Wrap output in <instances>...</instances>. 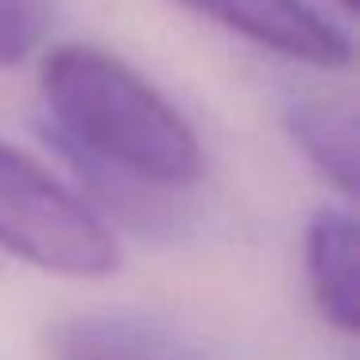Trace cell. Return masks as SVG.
I'll return each instance as SVG.
<instances>
[{
  "label": "cell",
  "mask_w": 360,
  "mask_h": 360,
  "mask_svg": "<svg viewBox=\"0 0 360 360\" xmlns=\"http://www.w3.org/2000/svg\"><path fill=\"white\" fill-rule=\"evenodd\" d=\"M39 94L55 136L89 167L140 186H190L202 174V143L190 120L109 51H51Z\"/></svg>",
  "instance_id": "cell-1"
},
{
  "label": "cell",
  "mask_w": 360,
  "mask_h": 360,
  "mask_svg": "<svg viewBox=\"0 0 360 360\" xmlns=\"http://www.w3.org/2000/svg\"><path fill=\"white\" fill-rule=\"evenodd\" d=\"M0 248L66 279H105L120 267L112 229L35 159L0 140Z\"/></svg>",
  "instance_id": "cell-2"
},
{
  "label": "cell",
  "mask_w": 360,
  "mask_h": 360,
  "mask_svg": "<svg viewBox=\"0 0 360 360\" xmlns=\"http://www.w3.org/2000/svg\"><path fill=\"white\" fill-rule=\"evenodd\" d=\"M179 8L314 70L352 63V39L306 0H174Z\"/></svg>",
  "instance_id": "cell-3"
},
{
  "label": "cell",
  "mask_w": 360,
  "mask_h": 360,
  "mask_svg": "<svg viewBox=\"0 0 360 360\" xmlns=\"http://www.w3.org/2000/svg\"><path fill=\"white\" fill-rule=\"evenodd\" d=\"M306 283L321 318L341 333H356V221L326 205L306 225Z\"/></svg>",
  "instance_id": "cell-4"
},
{
  "label": "cell",
  "mask_w": 360,
  "mask_h": 360,
  "mask_svg": "<svg viewBox=\"0 0 360 360\" xmlns=\"http://www.w3.org/2000/svg\"><path fill=\"white\" fill-rule=\"evenodd\" d=\"M295 148L341 190L356 194V109L341 97H298L283 112Z\"/></svg>",
  "instance_id": "cell-5"
},
{
  "label": "cell",
  "mask_w": 360,
  "mask_h": 360,
  "mask_svg": "<svg viewBox=\"0 0 360 360\" xmlns=\"http://www.w3.org/2000/svg\"><path fill=\"white\" fill-rule=\"evenodd\" d=\"M55 360H202L174 337L128 318L86 314L55 326L51 333Z\"/></svg>",
  "instance_id": "cell-6"
},
{
  "label": "cell",
  "mask_w": 360,
  "mask_h": 360,
  "mask_svg": "<svg viewBox=\"0 0 360 360\" xmlns=\"http://www.w3.org/2000/svg\"><path fill=\"white\" fill-rule=\"evenodd\" d=\"M58 0H0V66H20L47 43Z\"/></svg>",
  "instance_id": "cell-7"
},
{
  "label": "cell",
  "mask_w": 360,
  "mask_h": 360,
  "mask_svg": "<svg viewBox=\"0 0 360 360\" xmlns=\"http://www.w3.org/2000/svg\"><path fill=\"white\" fill-rule=\"evenodd\" d=\"M337 4H341L345 16H356V4H360V0H337Z\"/></svg>",
  "instance_id": "cell-8"
}]
</instances>
